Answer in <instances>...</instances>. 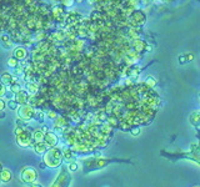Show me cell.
<instances>
[{"instance_id":"6da1fadb","label":"cell","mask_w":200,"mask_h":187,"mask_svg":"<svg viewBox=\"0 0 200 187\" xmlns=\"http://www.w3.org/2000/svg\"><path fill=\"white\" fill-rule=\"evenodd\" d=\"M113 162H123V163H133L130 160H120V158H103V157H93L89 160L83 161V168L84 172L88 173L90 171H95L99 168H103L105 166Z\"/></svg>"},{"instance_id":"7a4b0ae2","label":"cell","mask_w":200,"mask_h":187,"mask_svg":"<svg viewBox=\"0 0 200 187\" xmlns=\"http://www.w3.org/2000/svg\"><path fill=\"white\" fill-rule=\"evenodd\" d=\"M63 158H64V153L61 152V150L58 147H53L45 152L44 163L48 166V167H53V168L59 167L63 162Z\"/></svg>"},{"instance_id":"3957f363","label":"cell","mask_w":200,"mask_h":187,"mask_svg":"<svg viewBox=\"0 0 200 187\" xmlns=\"http://www.w3.org/2000/svg\"><path fill=\"white\" fill-rule=\"evenodd\" d=\"M163 156H169L168 158H171V160H178V158H189V160H193L198 162L200 165V147L198 145H193L191 150L189 152L185 153H168L165 151L161 152Z\"/></svg>"},{"instance_id":"277c9868","label":"cell","mask_w":200,"mask_h":187,"mask_svg":"<svg viewBox=\"0 0 200 187\" xmlns=\"http://www.w3.org/2000/svg\"><path fill=\"white\" fill-rule=\"evenodd\" d=\"M15 135H17V142L19 146L22 147H29L33 143V133L29 131L28 128H22L18 127L15 130Z\"/></svg>"},{"instance_id":"5b68a950","label":"cell","mask_w":200,"mask_h":187,"mask_svg":"<svg viewBox=\"0 0 200 187\" xmlns=\"http://www.w3.org/2000/svg\"><path fill=\"white\" fill-rule=\"evenodd\" d=\"M71 183V176L69 173V170L66 167H63L60 173L58 175L56 180L54 181V183L51 185V187H69Z\"/></svg>"},{"instance_id":"8992f818","label":"cell","mask_w":200,"mask_h":187,"mask_svg":"<svg viewBox=\"0 0 200 187\" xmlns=\"http://www.w3.org/2000/svg\"><path fill=\"white\" fill-rule=\"evenodd\" d=\"M20 178L24 183L26 185H30V183H34L35 180L38 178V173H36V171L31 167H25L22 170V172H20Z\"/></svg>"},{"instance_id":"52a82bcc","label":"cell","mask_w":200,"mask_h":187,"mask_svg":"<svg viewBox=\"0 0 200 187\" xmlns=\"http://www.w3.org/2000/svg\"><path fill=\"white\" fill-rule=\"evenodd\" d=\"M35 110L30 105H22L18 108V116L20 120H31L34 118Z\"/></svg>"},{"instance_id":"ba28073f","label":"cell","mask_w":200,"mask_h":187,"mask_svg":"<svg viewBox=\"0 0 200 187\" xmlns=\"http://www.w3.org/2000/svg\"><path fill=\"white\" fill-rule=\"evenodd\" d=\"M15 100H17V102L19 103V105H25L29 100V92L22 90L20 92L15 94Z\"/></svg>"},{"instance_id":"9c48e42d","label":"cell","mask_w":200,"mask_h":187,"mask_svg":"<svg viewBox=\"0 0 200 187\" xmlns=\"http://www.w3.org/2000/svg\"><path fill=\"white\" fill-rule=\"evenodd\" d=\"M44 142L48 145V147H53V146H55L56 142H58V137L55 136L54 133H51V132H46L45 133V137H44Z\"/></svg>"},{"instance_id":"30bf717a","label":"cell","mask_w":200,"mask_h":187,"mask_svg":"<svg viewBox=\"0 0 200 187\" xmlns=\"http://www.w3.org/2000/svg\"><path fill=\"white\" fill-rule=\"evenodd\" d=\"M34 151H35V153H38V155H43V153H45L46 151H48V145H46L44 141L36 142V143H34Z\"/></svg>"},{"instance_id":"8fae6325","label":"cell","mask_w":200,"mask_h":187,"mask_svg":"<svg viewBox=\"0 0 200 187\" xmlns=\"http://www.w3.org/2000/svg\"><path fill=\"white\" fill-rule=\"evenodd\" d=\"M15 81H17V77H14L13 75H10V74H4V75L1 76V82H3L5 86L13 85Z\"/></svg>"},{"instance_id":"7c38bea8","label":"cell","mask_w":200,"mask_h":187,"mask_svg":"<svg viewBox=\"0 0 200 187\" xmlns=\"http://www.w3.org/2000/svg\"><path fill=\"white\" fill-rule=\"evenodd\" d=\"M12 178H13L12 171L8 170V168H4L1 171V173H0V180H1V182H9V181H12Z\"/></svg>"},{"instance_id":"4fadbf2b","label":"cell","mask_w":200,"mask_h":187,"mask_svg":"<svg viewBox=\"0 0 200 187\" xmlns=\"http://www.w3.org/2000/svg\"><path fill=\"white\" fill-rule=\"evenodd\" d=\"M44 137H45V133L41 131V130H36V131L33 133V141H34V143L44 141Z\"/></svg>"},{"instance_id":"5bb4252c","label":"cell","mask_w":200,"mask_h":187,"mask_svg":"<svg viewBox=\"0 0 200 187\" xmlns=\"http://www.w3.org/2000/svg\"><path fill=\"white\" fill-rule=\"evenodd\" d=\"M14 56H15V59H18V60H23L26 56V50L24 48H17L14 51Z\"/></svg>"},{"instance_id":"9a60e30c","label":"cell","mask_w":200,"mask_h":187,"mask_svg":"<svg viewBox=\"0 0 200 187\" xmlns=\"http://www.w3.org/2000/svg\"><path fill=\"white\" fill-rule=\"evenodd\" d=\"M8 90H10V91H12V92L14 94V95H15V94L20 92V91H22L23 89H22V86H20V84H19V82H18V81H15L13 85H10V86L8 87Z\"/></svg>"},{"instance_id":"2e32d148","label":"cell","mask_w":200,"mask_h":187,"mask_svg":"<svg viewBox=\"0 0 200 187\" xmlns=\"http://www.w3.org/2000/svg\"><path fill=\"white\" fill-rule=\"evenodd\" d=\"M26 89H28V92L30 95H34V94H36V91H38V87H36V85L33 84V82H28V84H26Z\"/></svg>"},{"instance_id":"e0dca14e","label":"cell","mask_w":200,"mask_h":187,"mask_svg":"<svg viewBox=\"0 0 200 187\" xmlns=\"http://www.w3.org/2000/svg\"><path fill=\"white\" fill-rule=\"evenodd\" d=\"M8 106L12 108V110H18V108H19V103L17 102L15 98H12V100L8 101Z\"/></svg>"},{"instance_id":"ac0fdd59","label":"cell","mask_w":200,"mask_h":187,"mask_svg":"<svg viewBox=\"0 0 200 187\" xmlns=\"http://www.w3.org/2000/svg\"><path fill=\"white\" fill-rule=\"evenodd\" d=\"M18 61H19V60L15 59V58H14V59H10V60L8 61V65H9L10 67H13V69H17V67L19 66V62H18Z\"/></svg>"},{"instance_id":"d6986e66","label":"cell","mask_w":200,"mask_h":187,"mask_svg":"<svg viewBox=\"0 0 200 187\" xmlns=\"http://www.w3.org/2000/svg\"><path fill=\"white\" fill-rule=\"evenodd\" d=\"M44 116H43V112H40V111H35V115H34V118L36 121H39V122H43V118Z\"/></svg>"},{"instance_id":"ffe728a7","label":"cell","mask_w":200,"mask_h":187,"mask_svg":"<svg viewBox=\"0 0 200 187\" xmlns=\"http://www.w3.org/2000/svg\"><path fill=\"white\" fill-rule=\"evenodd\" d=\"M79 168V166L76 162H69V166H68V170L69 171H73V172H75V171Z\"/></svg>"},{"instance_id":"44dd1931","label":"cell","mask_w":200,"mask_h":187,"mask_svg":"<svg viewBox=\"0 0 200 187\" xmlns=\"http://www.w3.org/2000/svg\"><path fill=\"white\" fill-rule=\"evenodd\" d=\"M1 40H3V43L5 44V46L6 48H10L12 46V41H10V39H9V36H6V35H4L3 38H1Z\"/></svg>"},{"instance_id":"7402d4cb","label":"cell","mask_w":200,"mask_h":187,"mask_svg":"<svg viewBox=\"0 0 200 187\" xmlns=\"http://www.w3.org/2000/svg\"><path fill=\"white\" fill-rule=\"evenodd\" d=\"M6 89H8V87H5V85L3 84V82H0V97L5 96V94H6Z\"/></svg>"},{"instance_id":"603a6c76","label":"cell","mask_w":200,"mask_h":187,"mask_svg":"<svg viewBox=\"0 0 200 187\" xmlns=\"http://www.w3.org/2000/svg\"><path fill=\"white\" fill-rule=\"evenodd\" d=\"M5 107H6V103H5L4 100H1V98H0V111H3Z\"/></svg>"},{"instance_id":"cb8c5ba5","label":"cell","mask_w":200,"mask_h":187,"mask_svg":"<svg viewBox=\"0 0 200 187\" xmlns=\"http://www.w3.org/2000/svg\"><path fill=\"white\" fill-rule=\"evenodd\" d=\"M29 187H43L41 185H38V183H30V185H28Z\"/></svg>"},{"instance_id":"d4e9b609","label":"cell","mask_w":200,"mask_h":187,"mask_svg":"<svg viewBox=\"0 0 200 187\" xmlns=\"http://www.w3.org/2000/svg\"><path fill=\"white\" fill-rule=\"evenodd\" d=\"M3 117H4V112L0 111V118H3Z\"/></svg>"},{"instance_id":"484cf974","label":"cell","mask_w":200,"mask_h":187,"mask_svg":"<svg viewBox=\"0 0 200 187\" xmlns=\"http://www.w3.org/2000/svg\"><path fill=\"white\" fill-rule=\"evenodd\" d=\"M4 168H3V166H1V163H0V173H1V171H3Z\"/></svg>"},{"instance_id":"4316f807","label":"cell","mask_w":200,"mask_h":187,"mask_svg":"<svg viewBox=\"0 0 200 187\" xmlns=\"http://www.w3.org/2000/svg\"><path fill=\"white\" fill-rule=\"evenodd\" d=\"M0 182H1V180H0Z\"/></svg>"}]
</instances>
